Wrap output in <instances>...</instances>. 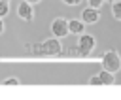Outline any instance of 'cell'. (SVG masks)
Segmentation results:
<instances>
[{"mask_svg": "<svg viewBox=\"0 0 121 100\" xmlns=\"http://www.w3.org/2000/svg\"><path fill=\"white\" fill-rule=\"evenodd\" d=\"M26 47L32 49V53L38 57H59L62 53V43H60V38L57 36L42 40L40 43H26Z\"/></svg>", "mask_w": 121, "mask_h": 100, "instance_id": "1", "label": "cell"}, {"mask_svg": "<svg viewBox=\"0 0 121 100\" xmlns=\"http://www.w3.org/2000/svg\"><path fill=\"white\" fill-rule=\"evenodd\" d=\"M60 2H62L64 6H78L81 0H60Z\"/></svg>", "mask_w": 121, "mask_h": 100, "instance_id": "14", "label": "cell"}, {"mask_svg": "<svg viewBox=\"0 0 121 100\" xmlns=\"http://www.w3.org/2000/svg\"><path fill=\"white\" fill-rule=\"evenodd\" d=\"M112 15H113V19L121 21V0H115L112 4Z\"/></svg>", "mask_w": 121, "mask_h": 100, "instance_id": "9", "label": "cell"}, {"mask_svg": "<svg viewBox=\"0 0 121 100\" xmlns=\"http://www.w3.org/2000/svg\"><path fill=\"white\" fill-rule=\"evenodd\" d=\"M100 64H102L104 70L115 74V72L121 70V55H119L115 49H108V51L102 53V57H100Z\"/></svg>", "mask_w": 121, "mask_h": 100, "instance_id": "3", "label": "cell"}, {"mask_svg": "<svg viewBox=\"0 0 121 100\" xmlns=\"http://www.w3.org/2000/svg\"><path fill=\"white\" fill-rule=\"evenodd\" d=\"M95 47H96L95 36H91L87 32H83V34L78 36V43H76V55L78 57H89Z\"/></svg>", "mask_w": 121, "mask_h": 100, "instance_id": "2", "label": "cell"}, {"mask_svg": "<svg viewBox=\"0 0 121 100\" xmlns=\"http://www.w3.org/2000/svg\"><path fill=\"white\" fill-rule=\"evenodd\" d=\"M85 23L81 21V19H68V30H70V34H74V36H79V34H83L85 32Z\"/></svg>", "mask_w": 121, "mask_h": 100, "instance_id": "7", "label": "cell"}, {"mask_svg": "<svg viewBox=\"0 0 121 100\" xmlns=\"http://www.w3.org/2000/svg\"><path fill=\"white\" fill-rule=\"evenodd\" d=\"M26 2H30V4H32V6H34V4H40V2H42V0H26Z\"/></svg>", "mask_w": 121, "mask_h": 100, "instance_id": "16", "label": "cell"}, {"mask_svg": "<svg viewBox=\"0 0 121 100\" xmlns=\"http://www.w3.org/2000/svg\"><path fill=\"white\" fill-rule=\"evenodd\" d=\"M81 21H83L85 25H95V23H98V21H100V9H98V8H93V6L83 8V11H81Z\"/></svg>", "mask_w": 121, "mask_h": 100, "instance_id": "6", "label": "cell"}, {"mask_svg": "<svg viewBox=\"0 0 121 100\" xmlns=\"http://www.w3.org/2000/svg\"><path fill=\"white\" fill-rule=\"evenodd\" d=\"M49 32H51V36H57V38L68 36V34H70V30H68V21H66L64 17H55V19L51 21V25H49Z\"/></svg>", "mask_w": 121, "mask_h": 100, "instance_id": "4", "label": "cell"}, {"mask_svg": "<svg viewBox=\"0 0 121 100\" xmlns=\"http://www.w3.org/2000/svg\"><path fill=\"white\" fill-rule=\"evenodd\" d=\"M2 85H6V87H8V85H13V87H17V85H21V81H19L15 75H11V77H6V79L2 81Z\"/></svg>", "mask_w": 121, "mask_h": 100, "instance_id": "11", "label": "cell"}, {"mask_svg": "<svg viewBox=\"0 0 121 100\" xmlns=\"http://www.w3.org/2000/svg\"><path fill=\"white\" fill-rule=\"evenodd\" d=\"M104 2H110V4H113V2H115V0H104Z\"/></svg>", "mask_w": 121, "mask_h": 100, "instance_id": "17", "label": "cell"}, {"mask_svg": "<svg viewBox=\"0 0 121 100\" xmlns=\"http://www.w3.org/2000/svg\"><path fill=\"white\" fill-rule=\"evenodd\" d=\"M17 17L25 23H32L34 19V6L26 0H23L21 4H17Z\"/></svg>", "mask_w": 121, "mask_h": 100, "instance_id": "5", "label": "cell"}, {"mask_svg": "<svg viewBox=\"0 0 121 100\" xmlns=\"http://www.w3.org/2000/svg\"><path fill=\"white\" fill-rule=\"evenodd\" d=\"M9 13V0H0V17H6Z\"/></svg>", "mask_w": 121, "mask_h": 100, "instance_id": "10", "label": "cell"}, {"mask_svg": "<svg viewBox=\"0 0 121 100\" xmlns=\"http://www.w3.org/2000/svg\"><path fill=\"white\" fill-rule=\"evenodd\" d=\"M9 2H11V0H9Z\"/></svg>", "mask_w": 121, "mask_h": 100, "instance_id": "18", "label": "cell"}, {"mask_svg": "<svg viewBox=\"0 0 121 100\" xmlns=\"http://www.w3.org/2000/svg\"><path fill=\"white\" fill-rule=\"evenodd\" d=\"M87 83H89V85H102V83H100V77H98V74H96V75H91Z\"/></svg>", "mask_w": 121, "mask_h": 100, "instance_id": "12", "label": "cell"}, {"mask_svg": "<svg viewBox=\"0 0 121 100\" xmlns=\"http://www.w3.org/2000/svg\"><path fill=\"white\" fill-rule=\"evenodd\" d=\"M87 4L93 6V8H98V9H100V6L104 4V0H87Z\"/></svg>", "mask_w": 121, "mask_h": 100, "instance_id": "13", "label": "cell"}, {"mask_svg": "<svg viewBox=\"0 0 121 100\" xmlns=\"http://www.w3.org/2000/svg\"><path fill=\"white\" fill-rule=\"evenodd\" d=\"M4 30H6V25H4V17H0V36L4 34Z\"/></svg>", "mask_w": 121, "mask_h": 100, "instance_id": "15", "label": "cell"}, {"mask_svg": "<svg viewBox=\"0 0 121 100\" xmlns=\"http://www.w3.org/2000/svg\"><path fill=\"white\" fill-rule=\"evenodd\" d=\"M98 77H100V83L102 85H113L115 83V77H113V72H108L102 68V72H98Z\"/></svg>", "mask_w": 121, "mask_h": 100, "instance_id": "8", "label": "cell"}]
</instances>
